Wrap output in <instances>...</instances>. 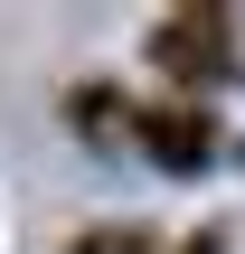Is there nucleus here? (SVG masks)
<instances>
[{"label":"nucleus","instance_id":"f257e3e1","mask_svg":"<svg viewBox=\"0 0 245 254\" xmlns=\"http://www.w3.org/2000/svg\"><path fill=\"white\" fill-rule=\"evenodd\" d=\"M236 9H161L151 19V38H142V66H161V85L170 94H208V85H227L245 57H236Z\"/></svg>","mask_w":245,"mask_h":254},{"label":"nucleus","instance_id":"f03ea898","mask_svg":"<svg viewBox=\"0 0 245 254\" xmlns=\"http://www.w3.org/2000/svg\"><path fill=\"white\" fill-rule=\"evenodd\" d=\"M132 141L161 160V170H208L217 160V113L198 104V94H142V113H132Z\"/></svg>","mask_w":245,"mask_h":254},{"label":"nucleus","instance_id":"7ed1b4c3","mask_svg":"<svg viewBox=\"0 0 245 254\" xmlns=\"http://www.w3.org/2000/svg\"><path fill=\"white\" fill-rule=\"evenodd\" d=\"M57 113L76 123V141L113 151V141H132V113H142V94H132L123 75H76V85L57 94Z\"/></svg>","mask_w":245,"mask_h":254},{"label":"nucleus","instance_id":"20e7f679","mask_svg":"<svg viewBox=\"0 0 245 254\" xmlns=\"http://www.w3.org/2000/svg\"><path fill=\"white\" fill-rule=\"evenodd\" d=\"M76 254H161L151 236H132V226H104V236H85Z\"/></svg>","mask_w":245,"mask_h":254}]
</instances>
